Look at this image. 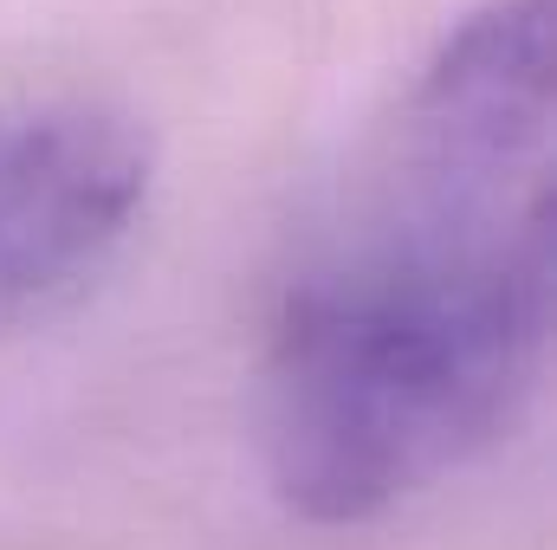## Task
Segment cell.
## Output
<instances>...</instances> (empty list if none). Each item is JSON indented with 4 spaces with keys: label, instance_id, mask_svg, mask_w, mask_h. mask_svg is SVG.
<instances>
[{
    "label": "cell",
    "instance_id": "obj_2",
    "mask_svg": "<svg viewBox=\"0 0 557 550\" xmlns=\"http://www.w3.org/2000/svg\"><path fill=\"white\" fill-rule=\"evenodd\" d=\"M156 155L131 111L26 98L0 111V311L85 278L137 221Z\"/></svg>",
    "mask_w": 557,
    "mask_h": 550
},
{
    "label": "cell",
    "instance_id": "obj_1",
    "mask_svg": "<svg viewBox=\"0 0 557 550\" xmlns=\"http://www.w3.org/2000/svg\"><path fill=\"white\" fill-rule=\"evenodd\" d=\"M552 357V208L389 195L376 234L285 291L267 473L311 525H363L486 453Z\"/></svg>",
    "mask_w": 557,
    "mask_h": 550
}]
</instances>
